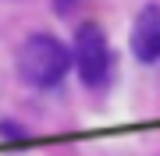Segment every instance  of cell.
Listing matches in <instances>:
<instances>
[{
	"label": "cell",
	"mask_w": 160,
	"mask_h": 156,
	"mask_svg": "<svg viewBox=\"0 0 160 156\" xmlns=\"http://www.w3.org/2000/svg\"><path fill=\"white\" fill-rule=\"evenodd\" d=\"M68 68H71V50L61 39H53V35H43V32L29 35L22 43V50H18V71L36 89L57 85L68 75Z\"/></svg>",
	"instance_id": "6da1fadb"
},
{
	"label": "cell",
	"mask_w": 160,
	"mask_h": 156,
	"mask_svg": "<svg viewBox=\"0 0 160 156\" xmlns=\"http://www.w3.org/2000/svg\"><path fill=\"white\" fill-rule=\"evenodd\" d=\"M75 68H78V75L86 85L92 89H100V85H107V78H110V46H107V35H103L100 25H92L86 21L78 32H75Z\"/></svg>",
	"instance_id": "7a4b0ae2"
},
{
	"label": "cell",
	"mask_w": 160,
	"mask_h": 156,
	"mask_svg": "<svg viewBox=\"0 0 160 156\" xmlns=\"http://www.w3.org/2000/svg\"><path fill=\"white\" fill-rule=\"evenodd\" d=\"M132 53L142 64H157L160 60V7L157 4L142 7L135 25H132Z\"/></svg>",
	"instance_id": "3957f363"
}]
</instances>
